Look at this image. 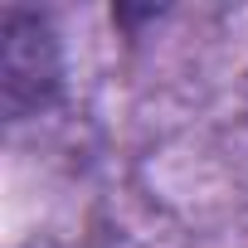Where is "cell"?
Listing matches in <instances>:
<instances>
[{
  "label": "cell",
  "mask_w": 248,
  "mask_h": 248,
  "mask_svg": "<svg viewBox=\"0 0 248 248\" xmlns=\"http://www.w3.org/2000/svg\"><path fill=\"white\" fill-rule=\"evenodd\" d=\"M0 93H5V117H34L44 112L63 88V59L59 34L34 10H5L0 25Z\"/></svg>",
  "instance_id": "1"
}]
</instances>
